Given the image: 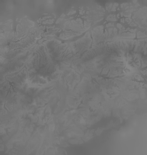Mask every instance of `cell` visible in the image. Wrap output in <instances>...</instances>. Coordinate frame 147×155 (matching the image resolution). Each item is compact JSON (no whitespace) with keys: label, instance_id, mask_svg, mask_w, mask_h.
<instances>
[{"label":"cell","instance_id":"obj_1","mask_svg":"<svg viewBox=\"0 0 147 155\" xmlns=\"http://www.w3.org/2000/svg\"><path fill=\"white\" fill-rule=\"evenodd\" d=\"M135 43L136 42L133 41H120L112 43L101 44L93 48L91 51L86 53L85 57L87 56L88 58L104 52H113L119 49H130L134 46Z\"/></svg>","mask_w":147,"mask_h":155}]
</instances>
